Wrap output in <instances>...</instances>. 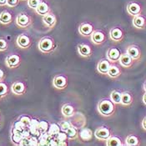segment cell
<instances>
[{
    "label": "cell",
    "instance_id": "obj_49",
    "mask_svg": "<svg viewBox=\"0 0 146 146\" xmlns=\"http://www.w3.org/2000/svg\"><path fill=\"white\" fill-rule=\"evenodd\" d=\"M21 1H28V0H21Z\"/></svg>",
    "mask_w": 146,
    "mask_h": 146
},
{
    "label": "cell",
    "instance_id": "obj_26",
    "mask_svg": "<svg viewBox=\"0 0 146 146\" xmlns=\"http://www.w3.org/2000/svg\"><path fill=\"white\" fill-rule=\"evenodd\" d=\"M121 74V70L120 68L116 66L115 64H111L110 68L109 69V72H108V76L111 79H117L119 75Z\"/></svg>",
    "mask_w": 146,
    "mask_h": 146
},
{
    "label": "cell",
    "instance_id": "obj_50",
    "mask_svg": "<svg viewBox=\"0 0 146 146\" xmlns=\"http://www.w3.org/2000/svg\"><path fill=\"white\" fill-rule=\"evenodd\" d=\"M0 122H1V116H0Z\"/></svg>",
    "mask_w": 146,
    "mask_h": 146
},
{
    "label": "cell",
    "instance_id": "obj_32",
    "mask_svg": "<svg viewBox=\"0 0 146 146\" xmlns=\"http://www.w3.org/2000/svg\"><path fill=\"white\" fill-rule=\"evenodd\" d=\"M52 137L53 136H50L48 134V132L40 134L39 136L38 137V145H48V142Z\"/></svg>",
    "mask_w": 146,
    "mask_h": 146
},
{
    "label": "cell",
    "instance_id": "obj_14",
    "mask_svg": "<svg viewBox=\"0 0 146 146\" xmlns=\"http://www.w3.org/2000/svg\"><path fill=\"white\" fill-rule=\"evenodd\" d=\"M109 37L113 42H121L124 38V32L120 28L114 27L110 30Z\"/></svg>",
    "mask_w": 146,
    "mask_h": 146
},
{
    "label": "cell",
    "instance_id": "obj_23",
    "mask_svg": "<svg viewBox=\"0 0 146 146\" xmlns=\"http://www.w3.org/2000/svg\"><path fill=\"white\" fill-rule=\"evenodd\" d=\"M13 21V15L11 13L4 10L0 13V23L3 25H8Z\"/></svg>",
    "mask_w": 146,
    "mask_h": 146
},
{
    "label": "cell",
    "instance_id": "obj_35",
    "mask_svg": "<svg viewBox=\"0 0 146 146\" xmlns=\"http://www.w3.org/2000/svg\"><path fill=\"white\" fill-rule=\"evenodd\" d=\"M25 129L26 127L19 119H17L13 123L11 132H23Z\"/></svg>",
    "mask_w": 146,
    "mask_h": 146
},
{
    "label": "cell",
    "instance_id": "obj_34",
    "mask_svg": "<svg viewBox=\"0 0 146 146\" xmlns=\"http://www.w3.org/2000/svg\"><path fill=\"white\" fill-rule=\"evenodd\" d=\"M125 145L128 146H136L139 145V139L137 136L130 135L127 136L125 139Z\"/></svg>",
    "mask_w": 146,
    "mask_h": 146
},
{
    "label": "cell",
    "instance_id": "obj_18",
    "mask_svg": "<svg viewBox=\"0 0 146 146\" xmlns=\"http://www.w3.org/2000/svg\"><path fill=\"white\" fill-rule=\"evenodd\" d=\"M74 113H75V109H74V105H72L69 103L64 104L61 108V113L63 114V116L64 118L69 119V118L73 117L74 115Z\"/></svg>",
    "mask_w": 146,
    "mask_h": 146
},
{
    "label": "cell",
    "instance_id": "obj_1",
    "mask_svg": "<svg viewBox=\"0 0 146 146\" xmlns=\"http://www.w3.org/2000/svg\"><path fill=\"white\" fill-rule=\"evenodd\" d=\"M97 110L101 116L110 117L115 112V104L110 99H102L97 104Z\"/></svg>",
    "mask_w": 146,
    "mask_h": 146
},
{
    "label": "cell",
    "instance_id": "obj_33",
    "mask_svg": "<svg viewBox=\"0 0 146 146\" xmlns=\"http://www.w3.org/2000/svg\"><path fill=\"white\" fill-rule=\"evenodd\" d=\"M60 131H61V129H60L59 124H56V123H52V124H49V128L48 129V134L50 135V136L54 137Z\"/></svg>",
    "mask_w": 146,
    "mask_h": 146
},
{
    "label": "cell",
    "instance_id": "obj_9",
    "mask_svg": "<svg viewBox=\"0 0 146 146\" xmlns=\"http://www.w3.org/2000/svg\"><path fill=\"white\" fill-rule=\"evenodd\" d=\"M77 52L79 55L84 58H89L93 55V49L88 44H79L77 47Z\"/></svg>",
    "mask_w": 146,
    "mask_h": 146
},
{
    "label": "cell",
    "instance_id": "obj_22",
    "mask_svg": "<svg viewBox=\"0 0 146 146\" xmlns=\"http://www.w3.org/2000/svg\"><path fill=\"white\" fill-rule=\"evenodd\" d=\"M38 124H39V120L35 119V118H32L31 119V122L29 125V129L32 135H35V136H39L40 133H39V130H38Z\"/></svg>",
    "mask_w": 146,
    "mask_h": 146
},
{
    "label": "cell",
    "instance_id": "obj_3",
    "mask_svg": "<svg viewBox=\"0 0 146 146\" xmlns=\"http://www.w3.org/2000/svg\"><path fill=\"white\" fill-rule=\"evenodd\" d=\"M32 22H33L32 18L26 13H20L19 14H18V16L15 19V23L17 26L23 29H28L32 24Z\"/></svg>",
    "mask_w": 146,
    "mask_h": 146
},
{
    "label": "cell",
    "instance_id": "obj_8",
    "mask_svg": "<svg viewBox=\"0 0 146 146\" xmlns=\"http://www.w3.org/2000/svg\"><path fill=\"white\" fill-rule=\"evenodd\" d=\"M16 44L19 48H20L22 49H26V48H29L31 46L32 40H31L30 37L29 35H27V34H19L17 37Z\"/></svg>",
    "mask_w": 146,
    "mask_h": 146
},
{
    "label": "cell",
    "instance_id": "obj_44",
    "mask_svg": "<svg viewBox=\"0 0 146 146\" xmlns=\"http://www.w3.org/2000/svg\"><path fill=\"white\" fill-rule=\"evenodd\" d=\"M4 79H5V73L2 68H0V82H3Z\"/></svg>",
    "mask_w": 146,
    "mask_h": 146
},
{
    "label": "cell",
    "instance_id": "obj_13",
    "mask_svg": "<svg viewBox=\"0 0 146 146\" xmlns=\"http://www.w3.org/2000/svg\"><path fill=\"white\" fill-rule=\"evenodd\" d=\"M11 91L15 95H23L27 91V86L23 81H15L11 85Z\"/></svg>",
    "mask_w": 146,
    "mask_h": 146
},
{
    "label": "cell",
    "instance_id": "obj_17",
    "mask_svg": "<svg viewBox=\"0 0 146 146\" xmlns=\"http://www.w3.org/2000/svg\"><path fill=\"white\" fill-rule=\"evenodd\" d=\"M94 136V133L90 128H81L79 130V138L84 142L90 141Z\"/></svg>",
    "mask_w": 146,
    "mask_h": 146
},
{
    "label": "cell",
    "instance_id": "obj_16",
    "mask_svg": "<svg viewBox=\"0 0 146 146\" xmlns=\"http://www.w3.org/2000/svg\"><path fill=\"white\" fill-rule=\"evenodd\" d=\"M127 12L130 15L135 17V16L141 14L142 8L139 5V3H138L137 2H135V1H132V2H129L127 5Z\"/></svg>",
    "mask_w": 146,
    "mask_h": 146
},
{
    "label": "cell",
    "instance_id": "obj_39",
    "mask_svg": "<svg viewBox=\"0 0 146 146\" xmlns=\"http://www.w3.org/2000/svg\"><path fill=\"white\" fill-rule=\"evenodd\" d=\"M59 126H60V129H61L62 131L66 132L68 129H69V127L72 126V123L69 120H63V121H61L59 123Z\"/></svg>",
    "mask_w": 146,
    "mask_h": 146
},
{
    "label": "cell",
    "instance_id": "obj_6",
    "mask_svg": "<svg viewBox=\"0 0 146 146\" xmlns=\"http://www.w3.org/2000/svg\"><path fill=\"white\" fill-rule=\"evenodd\" d=\"M94 135L99 140L106 141L112 135H111V131L109 128L101 126V127H99L95 129Z\"/></svg>",
    "mask_w": 146,
    "mask_h": 146
},
{
    "label": "cell",
    "instance_id": "obj_47",
    "mask_svg": "<svg viewBox=\"0 0 146 146\" xmlns=\"http://www.w3.org/2000/svg\"><path fill=\"white\" fill-rule=\"evenodd\" d=\"M143 102H144V104L146 105V92L145 93V94L143 95Z\"/></svg>",
    "mask_w": 146,
    "mask_h": 146
},
{
    "label": "cell",
    "instance_id": "obj_5",
    "mask_svg": "<svg viewBox=\"0 0 146 146\" xmlns=\"http://www.w3.org/2000/svg\"><path fill=\"white\" fill-rule=\"evenodd\" d=\"M90 40L93 43V44L100 46L104 44L106 41V35L101 30H94L90 36Z\"/></svg>",
    "mask_w": 146,
    "mask_h": 146
},
{
    "label": "cell",
    "instance_id": "obj_43",
    "mask_svg": "<svg viewBox=\"0 0 146 146\" xmlns=\"http://www.w3.org/2000/svg\"><path fill=\"white\" fill-rule=\"evenodd\" d=\"M21 146H30V140H29V137H24L23 138L22 141L20 143Z\"/></svg>",
    "mask_w": 146,
    "mask_h": 146
},
{
    "label": "cell",
    "instance_id": "obj_42",
    "mask_svg": "<svg viewBox=\"0 0 146 146\" xmlns=\"http://www.w3.org/2000/svg\"><path fill=\"white\" fill-rule=\"evenodd\" d=\"M20 0H7V6L10 8H14L16 7Z\"/></svg>",
    "mask_w": 146,
    "mask_h": 146
},
{
    "label": "cell",
    "instance_id": "obj_20",
    "mask_svg": "<svg viewBox=\"0 0 146 146\" xmlns=\"http://www.w3.org/2000/svg\"><path fill=\"white\" fill-rule=\"evenodd\" d=\"M119 64L124 68H129L132 66L134 63V59L129 56L127 53L121 54V56L119 58Z\"/></svg>",
    "mask_w": 146,
    "mask_h": 146
},
{
    "label": "cell",
    "instance_id": "obj_40",
    "mask_svg": "<svg viewBox=\"0 0 146 146\" xmlns=\"http://www.w3.org/2000/svg\"><path fill=\"white\" fill-rule=\"evenodd\" d=\"M43 0H28V6L32 9H36V8L38 6V4L42 2Z\"/></svg>",
    "mask_w": 146,
    "mask_h": 146
},
{
    "label": "cell",
    "instance_id": "obj_12",
    "mask_svg": "<svg viewBox=\"0 0 146 146\" xmlns=\"http://www.w3.org/2000/svg\"><path fill=\"white\" fill-rule=\"evenodd\" d=\"M78 31L83 37H90L94 31V26L90 23H83L79 26Z\"/></svg>",
    "mask_w": 146,
    "mask_h": 146
},
{
    "label": "cell",
    "instance_id": "obj_36",
    "mask_svg": "<svg viewBox=\"0 0 146 146\" xmlns=\"http://www.w3.org/2000/svg\"><path fill=\"white\" fill-rule=\"evenodd\" d=\"M9 93L8 85L4 82H0V100L5 98Z\"/></svg>",
    "mask_w": 146,
    "mask_h": 146
},
{
    "label": "cell",
    "instance_id": "obj_27",
    "mask_svg": "<svg viewBox=\"0 0 146 146\" xmlns=\"http://www.w3.org/2000/svg\"><path fill=\"white\" fill-rule=\"evenodd\" d=\"M133 103V96L130 93L125 91L121 95V104L124 106H129Z\"/></svg>",
    "mask_w": 146,
    "mask_h": 146
},
{
    "label": "cell",
    "instance_id": "obj_38",
    "mask_svg": "<svg viewBox=\"0 0 146 146\" xmlns=\"http://www.w3.org/2000/svg\"><path fill=\"white\" fill-rule=\"evenodd\" d=\"M48 128H49V124H48V121H45V120H41V121H39L38 130H39V133H40V134L45 133V132H48Z\"/></svg>",
    "mask_w": 146,
    "mask_h": 146
},
{
    "label": "cell",
    "instance_id": "obj_30",
    "mask_svg": "<svg viewBox=\"0 0 146 146\" xmlns=\"http://www.w3.org/2000/svg\"><path fill=\"white\" fill-rule=\"evenodd\" d=\"M121 95H122V93L119 92V90H113L110 94V99L115 104H121Z\"/></svg>",
    "mask_w": 146,
    "mask_h": 146
},
{
    "label": "cell",
    "instance_id": "obj_4",
    "mask_svg": "<svg viewBox=\"0 0 146 146\" xmlns=\"http://www.w3.org/2000/svg\"><path fill=\"white\" fill-rule=\"evenodd\" d=\"M53 86L56 90H63L66 89L68 84V77L64 74H57L53 79Z\"/></svg>",
    "mask_w": 146,
    "mask_h": 146
},
{
    "label": "cell",
    "instance_id": "obj_41",
    "mask_svg": "<svg viewBox=\"0 0 146 146\" xmlns=\"http://www.w3.org/2000/svg\"><path fill=\"white\" fill-rule=\"evenodd\" d=\"M9 48V44L6 39L3 38H0V52L6 51Z\"/></svg>",
    "mask_w": 146,
    "mask_h": 146
},
{
    "label": "cell",
    "instance_id": "obj_21",
    "mask_svg": "<svg viewBox=\"0 0 146 146\" xmlns=\"http://www.w3.org/2000/svg\"><path fill=\"white\" fill-rule=\"evenodd\" d=\"M132 23H133L134 27L136 29H145L146 27V19L141 14L135 16Z\"/></svg>",
    "mask_w": 146,
    "mask_h": 146
},
{
    "label": "cell",
    "instance_id": "obj_25",
    "mask_svg": "<svg viewBox=\"0 0 146 146\" xmlns=\"http://www.w3.org/2000/svg\"><path fill=\"white\" fill-rule=\"evenodd\" d=\"M68 140H74L79 138V130L78 128L72 124V126L69 127V129L66 131Z\"/></svg>",
    "mask_w": 146,
    "mask_h": 146
},
{
    "label": "cell",
    "instance_id": "obj_15",
    "mask_svg": "<svg viewBox=\"0 0 146 146\" xmlns=\"http://www.w3.org/2000/svg\"><path fill=\"white\" fill-rule=\"evenodd\" d=\"M111 65V63L106 58H103L100 59L99 61V63L97 64V71L103 75H107L108 74V72H109V69L110 68Z\"/></svg>",
    "mask_w": 146,
    "mask_h": 146
},
{
    "label": "cell",
    "instance_id": "obj_31",
    "mask_svg": "<svg viewBox=\"0 0 146 146\" xmlns=\"http://www.w3.org/2000/svg\"><path fill=\"white\" fill-rule=\"evenodd\" d=\"M56 139H58V145H68V136L66 132L64 131H60L58 135L55 136Z\"/></svg>",
    "mask_w": 146,
    "mask_h": 146
},
{
    "label": "cell",
    "instance_id": "obj_28",
    "mask_svg": "<svg viewBox=\"0 0 146 146\" xmlns=\"http://www.w3.org/2000/svg\"><path fill=\"white\" fill-rule=\"evenodd\" d=\"M106 145L107 146H122L123 143L121 139H119L118 136L111 135L107 140H106Z\"/></svg>",
    "mask_w": 146,
    "mask_h": 146
},
{
    "label": "cell",
    "instance_id": "obj_45",
    "mask_svg": "<svg viewBox=\"0 0 146 146\" xmlns=\"http://www.w3.org/2000/svg\"><path fill=\"white\" fill-rule=\"evenodd\" d=\"M142 127H143V129L146 130V117L144 118V119H143V121H142Z\"/></svg>",
    "mask_w": 146,
    "mask_h": 146
},
{
    "label": "cell",
    "instance_id": "obj_10",
    "mask_svg": "<svg viewBox=\"0 0 146 146\" xmlns=\"http://www.w3.org/2000/svg\"><path fill=\"white\" fill-rule=\"evenodd\" d=\"M121 56V52L119 48L111 47L110 48L107 52H106V58L111 63V64H115L119 60V58Z\"/></svg>",
    "mask_w": 146,
    "mask_h": 146
},
{
    "label": "cell",
    "instance_id": "obj_7",
    "mask_svg": "<svg viewBox=\"0 0 146 146\" xmlns=\"http://www.w3.org/2000/svg\"><path fill=\"white\" fill-rule=\"evenodd\" d=\"M5 64L9 68H16L21 64V57L19 54H9L5 58Z\"/></svg>",
    "mask_w": 146,
    "mask_h": 146
},
{
    "label": "cell",
    "instance_id": "obj_24",
    "mask_svg": "<svg viewBox=\"0 0 146 146\" xmlns=\"http://www.w3.org/2000/svg\"><path fill=\"white\" fill-rule=\"evenodd\" d=\"M35 11L38 14H39L41 16H44V15H45L46 13H48V12H50L51 10H50V8H49L48 4L45 1H42L38 4V6L36 8Z\"/></svg>",
    "mask_w": 146,
    "mask_h": 146
},
{
    "label": "cell",
    "instance_id": "obj_11",
    "mask_svg": "<svg viewBox=\"0 0 146 146\" xmlns=\"http://www.w3.org/2000/svg\"><path fill=\"white\" fill-rule=\"evenodd\" d=\"M42 21H43V23L44 24V26H46L47 28L54 29L57 23L56 15L51 11L48 12V13H46L45 15L43 16Z\"/></svg>",
    "mask_w": 146,
    "mask_h": 146
},
{
    "label": "cell",
    "instance_id": "obj_48",
    "mask_svg": "<svg viewBox=\"0 0 146 146\" xmlns=\"http://www.w3.org/2000/svg\"><path fill=\"white\" fill-rule=\"evenodd\" d=\"M144 89H145V92H146V81H145V84H144Z\"/></svg>",
    "mask_w": 146,
    "mask_h": 146
},
{
    "label": "cell",
    "instance_id": "obj_29",
    "mask_svg": "<svg viewBox=\"0 0 146 146\" xmlns=\"http://www.w3.org/2000/svg\"><path fill=\"white\" fill-rule=\"evenodd\" d=\"M23 138V132H11V141L13 145H20Z\"/></svg>",
    "mask_w": 146,
    "mask_h": 146
},
{
    "label": "cell",
    "instance_id": "obj_46",
    "mask_svg": "<svg viewBox=\"0 0 146 146\" xmlns=\"http://www.w3.org/2000/svg\"><path fill=\"white\" fill-rule=\"evenodd\" d=\"M7 5V0H0V6Z\"/></svg>",
    "mask_w": 146,
    "mask_h": 146
},
{
    "label": "cell",
    "instance_id": "obj_37",
    "mask_svg": "<svg viewBox=\"0 0 146 146\" xmlns=\"http://www.w3.org/2000/svg\"><path fill=\"white\" fill-rule=\"evenodd\" d=\"M18 119H19V120L26 128H28L29 124H30V122H31L32 118H31L30 116L27 115V114H23L21 116H19V118Z\"/></svg>",
    "mask_w": 146,
    "mask_h": 146
},
{
    "label": "cell",
    "instance_id": "obj_2",
    "mask_svg": "<svg viewBox=\"0 0 146 146\" xmlns=\"http://www.w3.org/2000/svg\"><path fill=\"white\" fill-rule=\"evenodd\" d=\"M38 48L41 53L48 54H51L56 49L57 45L53 38L45 36L39 40L38 44Z\"/></svg>",
    "mask_w": 146,
    "mask_h": 146
},
{
    "label": "cell",
    "instance_id": "obj_19",
    "mask_svg": "<svg viewBox=\"0 0 146 146\" xmlns=\"http://www.w3.org/2000/svg\"><path fill=\"white\" fill-rule=\"evenodd\" d=\"M126 53L131 57L134 60H139L141 56V53L139 48L136 45H130L127 48Z\"/></svg>",
    "mask_w": 146,
    "mask_h": 146
}]
</instances>
